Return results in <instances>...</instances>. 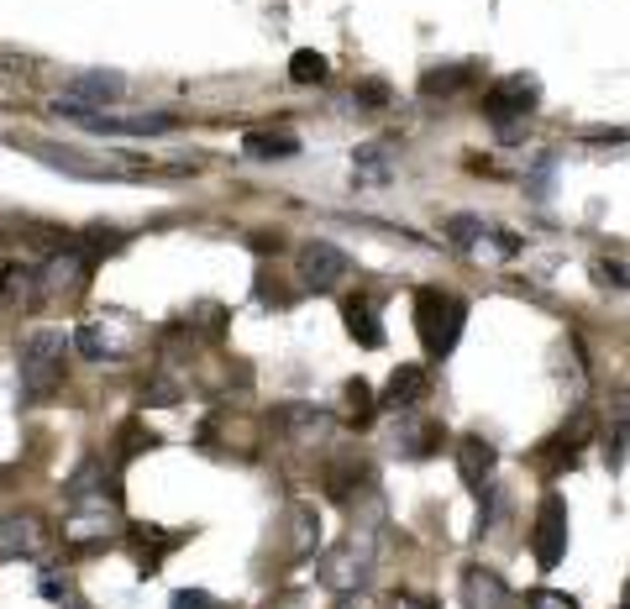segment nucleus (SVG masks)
Wrapping results in <instances>:
<instances>
[{"mask_svg": "<svg viewBox=\"0 0 630 609\" xmlns=\"http://www.w3.org/2000/svg\"><path fill=\"white\" fill-rule=\"evenodd\" d=\"M373 531H379V525H358V520H353V531H347L336 547H326L316 557V579L326 583V588H336V594L362 588L368 573H373V557H379V536H373Z\"/></svg>", "mask_w": 630, "mask_h": 609, "instance_id": "1", "label": "nucleus"}, {"mask_svg": "<svg viewBox=\"0 0 630 609\" xmlns=\"http://www.w3.org/2000/svg\"><path fill=\"white\" fill-rule=\"evenodd\" d=\"M53 547V531L37 510H11L0 515V562H37Z\"/></svg>", "mask_w": 630, "mask_h": 609, "instance_id": "6", "label": "nucleus"}, {"mask_svg": "<svg viewBox=\"0 0 630 609\" xmlns=\"http://www.w3.org/2000/svg\"><path fill=\"white\" fill-rule=\"evenodd\" d=\"M620 605H626V609H630V583H626V599H620Z\"/></svg>", "mask_w": 630, "mask_h": 609, "instance_id": "39", "label": "nucleus"}, {"mask_svg": "<svg viewBox=\"0 0 630 609\" xmlns=\"http://www.w3.org/2000/svg\"><path fill=\"white\" fill-rule=\"evenodd\" d=\"M242 152L258 158V163H279V158H295L300 152V137L289 126H269V132H247L242 137Z\"/></svg>", "mask_w": 630, "mask_h": 609, "instance_id": "20", "label": "nucleus"}, {"mask_svg": "<svg viewBox=\"0 0 630 609\" xmlns=\"http://www.w3.org/2000/svg\"><path fill=\"white\" fill-rule=\"evenodd\" d=\"M74 347H79V358H90V363H100V358H121V341L106 332V321H90V326H79Z\"/></svg>", "mask_w": 630, "mask_h": 609, "instance_id": "25", "label": "nucleus"}, {"mask_svg": "<svg viewBox=\"0 0 630 609\" xmlns=\"http://www.w3.org/2000/svg\"><path fill=\"white\" fill-rule=\"evenodd\" d=\"M126 536H132V547H137V562H143V573H158V562H163L169 551H180L184 542H189V531H158V525H132Z\"/></svg>", "mask_w": 630, "mask_h": 609, "instance_id": "15", "label": "nucleus"}, {"mask_svg": "<svg viewBox=\"0 0 630 609\" xmlns=\"http://www.w3.org/2000/svg\"><path fill=\"white\" fill-rule=\"evenodd\" d=\"M174 609H221V605L210 599L206 588H180V594H174Z\"/></svg>", "mask_w": 630, "mask_h": 609, "instance_id": "33", "label": "nucleus"}, {"mask_svg": "<svg viewBox=\"0 0 630 609\" xmlns=\"http://www.w3.org/2000/svg\"><path fill=\"white\" fill-rule=\"evenodd\" d=\"M336 609H379V605H373L362 588H353V594H342V605H336Z\"/></svg>", "mask_w": 630, "mask_h": 609, "instance_id": "36", "label": "nucleus"}, {"mask_svg": "<svg viewBox=\"0 0 630 609\" xmlns=\"http://www.w3.org/2000/svg\"><path fill=\"white\" fill-rule=\"evenodd\" d=\"M468 79H473V63H447V69H425V74H420V95H431V100H436V95H457L462 85H468Z\"/></svg>", "mask_w": 630, "mask_h": 609, "instance_id": "24", "label": "nucleus"}, {"mask_svg": "<svg viewBox=\"0 0 630 609\" xmlns=\"http://www.w3.org/2000/svg\"><path fill=\"white\" fill-rule=\"evenodd\" d=\"M353 274V258L336 243H305L300 247V278L305 289H336L342 278Z\"/></svg>", "mask_w": 630, "mask_h": 609, "instance_id": "10", "label": "nucleus"}, {"mask_svg": "<svg viewBox=\"0 0 630 609\" xmlns=\"http://www.w3.org/2000/svg\"><path fill=\"white\" fill-rule=\"evenodd\" d=\"M431 395V368L425 363H405L390 373V384H384V410H410L420 399Z\"/></svg>", "mask_w": 630, "mask_h": 609, "instance_id": "14", "label": "nucleus"}, {"mask_svg": "<svg viewBox=\"0 0 630 609\" xmlns=\"http://www.w3.org/2000/svg\"><path fill=\"white\" fill-rule=\"evenodd\" d=\"M331 74V63H326V53H316V48H300L295 59H289V79L295 85H321Z\"/></svg>", "mask_w": 630, "mask_h": 609, "instance_id": "27", "label": "nucleus"}, {"mask_svg": "<svg viewBox=\"0 0 630 609\" xmlns=\"http://www.w3.org/2000/svg\"><path fill=\"white\" fill-rule=\"evenodd\" d=\"M394 609H436L431 599H416V594H394Z\"/></svg>", "mask_w": 630, "mask_h": 609, "instance_id": "37", "label": "nucleus"}, {"mask_svg": "<svg viewBox=\"0 0 630 609\" xmlns=\"http://www.w3.org/2000/svg\"><path fill=\"white\" fill-rule=\"evenodd\" d=\"M594 274H600L604 284H620V289H630V269H626V263H600Z\"/></svg>", "mask_w": 630, "mask_h": 609, "instance_id": "35", "label": "nucleus"}, {"mask_svg": "<svg viewBox=\"0 0 630 609\" xmlns=\"http://www.w3.org/2000/svg\"><path fill=\"white\" fill-rule=\"evenodd\" d=\"M494 462H499V452H494L483 436H462V442H457V478L468 488L489 484V478H494Z\"/></svg>", "mask_w": 630, "mask_h": 609, "instance_id": "16", "label": "nucleus"}, {"mask_svg": "<svg viewBox=\"0 0 630 609\" xmlns=\"http://www.w3.org/2000/svg\"><path fill=\"white\" fill-rule=\"evenodd\" d=\"M468 326V304L447 295V289H416V332H420V347L431 358H447L457 347V336Z\"/></svg>", "mask_w": 630, "mask_h": 609, "instance_id": "4", "label": "nucleus"}, {"mask_svg": "<svg viewBox=\"0 0 630 609\" xmlns=\"http://www.w3.org/2000/svg\"><path fill=\"white\" fill-rule=\"evenodd\" d=\"M342 321H347V332H353V341L358 347H384V332H379V304L368 300V295H347L342 300Z\"/></svg>", "mask_w": 630, "mask_h": 609, "instance_id": "18", "label": "nucleus"}, {"mask_svg": "<svg viewBox=\"0 0 630 609\" xmlns=\"http://www.w3.org/2000/svg\"><path fill=\"white\" fill-rule=\"evenodd\" d=\"M126 95V79L121 74H106V69H95V74H79L74 85H69V100H79V105H111V100H121Z\"/></svg>", "mask_w": 630, "mask_h": 609, "instance_id": "21", "label": "nucleus"}, {"mask_svg": "<svg viewBox=\"0 0 630 609\" xmlns=\"http://www.w3.org/2000/svg\"><path fill=\"white\" fill-rule=\"evenodd\" d=\"M531 551H536L541 573H552V568L563 562V551H568V505H563V494H546V499H541L536 525H531Z\"/></svg>", "mask_w": 630, "mask_h": 609, "instance_id": "8", "label": "nucleus"}, {"mask_svg": "<svg viewBox=\"0 0 630 609\" xmlns=\"http://www.w3.org/2000/svg\"><path fill=\"white\" fill-rule=\"evenodd\" d=\"M526 609H578L568 599V594H557V588H536L531 599H526Z\"/></svg>", "mask_w": 630, "mask_h": 609, "instance_id": "32", "label": "nucleus"}, {"mask_svg": "<svg viewBox=\"0 0 630 609\" xmlns=\"http://www.w3.org/2000/svg\"><path fill=\"white\" fill-rule=\"evenodd\" d=\"M273 426L284 431L295 447H316V442L331 436V410H321V405H279Z\"/></svg>", "mask_w": 630, "mask_h": 609, "instance_id": "12", "label": "nucleus"}, {"mask_svg": "<svg viewBox=\"0 0 630 609\" xmlns=\"http://www.w3.org/2000/svg\"><path fill=\"white\" fill-rule=\"evenodd\" d=\"M394 447L405 457H436L447 447V426L442 421H431V415H416V410H405L399 415V426H394Z\"/></svg>", "mask_w": 630, "mask_h": 609, "instance_id": "11", "label": "nucleus"}, {"mask_svg": "<svg viewBox=\"0 0 630 609\" xmlns=\"http://www.w3.org/2000/svg\"><path fill=\"white\" fill-rule=\"evenodd\" d=\"M37 278H42V300H79L90 278V252L79 243H63L48 258V269H37Z\"/></svg>", "mask_w": 630, "mask_h": 609, "instance_id": "7", "label": "nucleus"}, {"mask_svg": "<svg viewBox=\"0 0 630 609\" xmlns=\"http://www.w3.org/2000/svg\"><path fill=\"white\" fill-rule=\"evenodd\" d=\"M515 594L494 568H462V609H510Z\"/></svg>", "mask_w": 630, "mask_h": 609, "instance_id": "13", "label": "nucleus"}, {"mask_svg": "<svg viewBox=\"0 0 630 609\" xmlns=\"http://www.w3.org/2000/svg\"><path fill=\"white\" fill-rule=\"evenodd\" d=\"M589 142H630V132H583Z\"/></svg>", "mask_w": 630, "mask_h": 609, "instance_id": "38", "label": "nucleus"}, {"mask_svg": "<svg viewBox=\"0 0 630 609\" xmlns=\"http://www.w3.org/2000/svg\"><path fill=\"white\" fill-rule=\"evenodd\" d=\"M69 499H121L116 494V473H106V457H85L79 473L69 478Z\"/></svg>", "mask_w": 630, "mask_h": 609, "instance_id": "19", "label": "nucleus"}, {"mask_svg": "<svg viewBox=\"0 0 630 609\" xmlns=\"http://www.w3.org/2000/svg\"><path fill=\"white\" fill-rule=\"evenodd\" d=\"M353 169H358L362 184H390V174H394L390 142H362V148L353 152Z\"/></svg>", "mask_w": 630, "mask_h": 609, "instance_id": "23", "label": "nucleus"}, {"mask_svg": "<svg viewBox=\"0 0 630 609\" xmlns=\"http://www.w3.org/2000/svg\"><path fill=\"white\" fill-rule=\"evenodd\" d=\"M536 100H541L536 74H510V79H499V85L483 90V116H489V126L499 132V142H520V137H526Z\"/></svg>", "mask_w": 630, "mask_h": 609, "instance_id": "2", "label": "nucleus"}, {"mask_svg": "<svg viewBox=\"0 0 630 609\" xmlns=\"http://www.w3.org/2000/svg\"><path fill=\"white\" fill-rule=\"evenodd\" d=\"M121 542V499H79L74 515L63 520V547L74 557H95V551Z\"/></svg>", "mask_w": 630, "mask_h": 609, "instance_id": "5", "label": "nucleus"}, {"mask_svg": "<svg viewBox=\"0 0 630 609\" xmlns=\"http://www.w3.org/2000/svg\"><path fill=\"white\" fill-rule=\"evenodd\" d=\"M37 300H42V278H37V269H27V263H5V269H0V304H5V310H32Z\"/></svg>", "mask_w": 630, "mask_h": 609, "instance_id": "17", "label": "nucleus"}, {"mask_svg": "<svg viewBox=\"0 0 630 609\" xmlns=\"http://www.w3.org/2000/svg\"><path fill=\"white\" fill-rule=\"evenodd\" d=\"M289 520H295V551H289V557L300 562V557H310L316 542H321V520H316V510H305V505H295Z\"/></svg>", "mask_w": 630, "mask_h": 609, "instance_id": "26", "label": "nucleus"}, {"mask_svg": "<svg viewBox=\"0 0 630 609\" xmlns=\"http://www.w3.org/2000/svg\"><path fill=\"white\" fill-rule=\"evenodd\" d=\"M589 436H594V415H589V410H572V421L557 431V436H546L531 462H536V468H546V473H563V468H572V462H578V452L589 447Z\"/></svg>", "mask_w": 630, "mask_h": 609, "instance_id": "9", "label": "nucleus"}, {"mask_svg": "<svg viewBox=\"0 0 630 609\" xmlns=\"http://www.w3.org/2000/svg\"><path fill=\"white\" fill-rule=\"evenodd\" d=\"M362 478H368V462H362L358 452H353V457H336V462L326 468V494H331V499H342V505H347V499L358 494Z\"/></svg>", "mask_w": 630, "mask_h": 609, "instance_id": "22", "label": "nucleus"}, {"mask_svg": "<svg viewBox=\"0 0 630 609\" xmlns=\"http://www.w3.org/2000/svg\"><path fill=\"white\" fill-rule=\"evenodd\" d=\"M358 105H390V85H384V79H368V85H358Z\"/></svg>", "mask_w": 630, "mask_h": 609, "instance_id": "34", "label": "nucleus"}, {"mask_svg": "<svg viewBox=\"0 0 630 609\" xmlns=\"http://www.w3.org/2000/svg\"><path fill=\"white\" fill-rule=\"evenodd\" d=\"M63 352H69V336L59 326H37L22 336V399H48L59 395L63 384Z\"/></svg>", "mask_w": 630, "mask_h": 609, "instance_id": "3", "label": "nucleus"}, {"mask_svg": "<svg viewBox=\"0 0 630 609\" xmlns=\"http://www.w3.org/2000/svg\"><path fill=\"white\" fill-rule=\"evenodd\" d=\"M552 179H557V152H541L536 169L526 174V189L536 195V200H546V189H552Z\"/></svg>", "mask_w": 630, "mask_h": 609, "instance_id": "30", "label": "nucleus"}, {"mask_svg": "<svg viewBox=\"0 0 630 609\" xmlns=\"http://www.w3.org/2000/svg\"><path fill=\"white\" fill-rule=\"evenodd\" d=\"M447 237H452L457 247L483 243V221H479V215H452V221H447Z\"/></svg>", "mask_w": 630, "mask_h": 609, "instance_id": "31", "label": "nucleus"}, {"mask_svg": "<svg viewBox=\"0 0 630 609\" xmlns=\"http://www.w3.org/2000/svg\"><path fill=\"white\" fill-rule=\"evenodd\" d=\"M152 447H158V436H152L143 421H126V426H121V436H116V452H121V457L152 452Z\"/></svg>", "mask_w": 630, "mask_h": 609, "instance_id": "29", "label": "nucleus"}, {"mask_svg": "<svg viewBox=\"0 0 630 609\" xmlns=\"http://www.w3.org/2000/svg\"><path fill=\"white\" fill-rule=\"evenodd\" d=\"M347 405H353V426H358V431H368V426H373V415H379V405H373V389H368L362 378H353V384H347Z\"/></svg>", "mask_w": 630, "mask_h": 609, "instance_id": "28", "label": "nucleus"}]
</instances>
